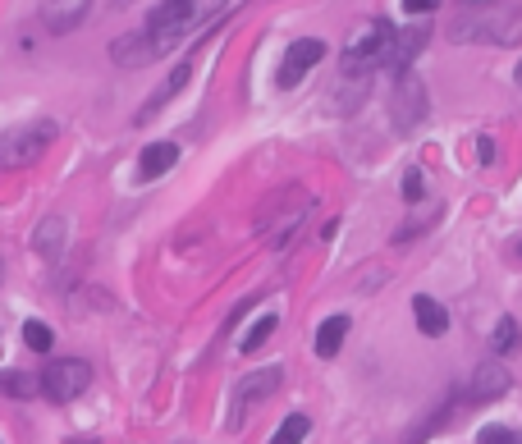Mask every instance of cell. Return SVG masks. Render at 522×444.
Returning <instances> with one entry per match:
<instances>
[{
  "mask_svg": "<svg viewBox=\"0 0 522 444\" xmlns=\"http://www.w3.org/2000/svg\"><path fill=\"white\" fill-rule=\"evenodd\" d=\"M225 5L229 0H161V5L147 14L142 33H147L156 55H170L179 42H188V37L202 33L211 19H220Z\"/></svg>",
  "mask_w": 522,
  "mask_h": 444,
  "instance_id": "1",
  "label": "cell"
},
{
  "mask_svg": "<svg viewBox=\"0 0 522 444\" xmlns=\"http://www.w3.org/2000/svg\"><path fill=\"white\" fill-rule=\"evenodd\" d=\"M394 46V23L390 19H362L344 42V65L339 74H376L390 60Z\"/></svg>",
  "mask_w": 522,
  "mask_h": 444,
  "instance_id": "2",
  "label": "cell"
},
{
  "mask_svg": "<svg viewBox=\"0 0 522 444\" xmlns=\"http://www.w3.org/2000/svg\"><path fill=\"white\" fill-rule=\"evenodd\" d=\"M60 138V124L55 120H28L19 129L0 133V170H23V165H37L51 142Z\"/></svg>",
  "mask_w": 522,
  "mask_h": 444,
  "instance_id": "3",
  "label": "cell"
},
{
  "mask_svg": "<svg viewBox=\"0 0 522 444\" xmlns=\"http://www.w3.org/2000/svg\"><path fill=\"white\" fill-rule=\"evenodd\" d=\"M458 42H495V46H522V10L495 5V10H477L472 19L454 23Z\"/></svg>",
  "mask_w": 522,
  "mask_h": 444,
  "instance_id": "4",
  "label": "cell"
},
{
  "mask_svg": "<svg viewBox=\"0 0 522 444\" xmlns=\"http://www.w3.org/2000/svg\"><path fill=\"white\" fill-rule=\"evenodd\" d=\"M390 115L399 133H413L417 124H426L431 115V97H426V83L408 69V74H394V92H390Z\"/></svg>",
  "mask_w": 522,
  "mask_h": 444,
  "instance_id": "5",
  "label": "cell"
},
{
  "mask_svg": "<svg viewBox=\"0 0 522 444\" xmlns=\"http://www.w3.org/2000/svg\"><path fill=\"white\" fill-rule=\"evenodd\" d=\"M37 376H42V399H51V403H74L92 385V367L83 358H60L51 367H42Z\"/></svg>",
  "mask_w": 522,
  "mask_h": 444,
  "instance_id": "6",
  "label": "cell"
},
{
  "mask_svg": "<svg viewBox=\"0 0 522 444\" xmlns=\"http://www.w3.org/2000/svg\"><path fill=\"white\" fill-rule=\"evenodd\" d=\"M280 380H284V367L248 371V376H243L239 385H234V399H229V408H234V412H229V426H239L261 399H271V394L280 390Z\"/></svg>",
  "mask_w": 522,
  "mask_h": 444,
  "instance_id": "7",
  "label": "cell"
},
{
  "mask_svg": "<svg viewBox=\"0 0 522 444\" xmlns=\"http://www.w3.org/2000/svg\"><path fill=\"white\" fill-rule=\"evenodd\" d=\"M326 60V42L321 37H298V42H289V51H284L280 60V74H275V83L289 92V87H298L307 74H312L316 65Z\"/></svg>",
  "mask_w": 522,
  "mask_h": 444,
  "instance_id": "8",
  "label": "cell"
},
{
  "mask_svg": "<svg viewBox=\"0 0 522 444\" xmlns=\"http://www.w3.org/2000/svg\"><path fill=\"white\" fill-rule=\"evenodd\" d=\"M426 42H431V23H413L408 33H394V46H390V60L385 65L394 69V74H408L413 69V60L426 51Z\"/></svg>",
  "mask_w": 522,
  "mask_h": 444,
  "instance_id": "9",
  "label": "cell"
},
{
  "mask_svg": "<svg viewBox=\"0 0 522 444\" xmlns=\"http://www.w3.org/2000/svg\"><path fill=\"white\" fill-rule=\"evenodd\" d=\"M87 10H92V0H42V23L51 37H65L74 33L78 23L87 19Z\"/></svg>",
  "mask_w": 522,
  "mask_h": 444,
  "instance_id": "10",
  "label": "cell"
},
{
  "mask_svg": "<svg viewBox=\"0 0 522 444\" xmlns=\"http://www.w3.org/2000/svg\"><path fill=\"white\" fill-rule=\"evenodd\" d=\"M188 78H193V60H179V69H174V74L165 78L161 87H156L152 97H147V101H142V106H138V115H133V124H147V120H156V110H161L165 101H174V97H179V92H184V87H188Z\"/></svg>",
  "mask_w": 522,
  "mask_h": 444,
  "instance_id": "11",
  "label": "cell"
},
{
  "mask_svg": "<svg viewBox=\"0 0 522 444\" xmlns=\"http://www.w3.org/2000/svg\"><path fill=\"white\" fill-rule=\"evenodd\" d=\"M509 371L500 367V362H481L477 371H472V385H468V394L463 399L468 403H486V399H500V394H509Z\"/></svg>",
  "mask_w": 522,
  "mask_h": 444,
  "instance_id": "12",
  "label": "cell"
},
{
  "mask_svg": "<svg viewBox=\"0 0 522 444\" xmlns=\"http://www.w3.org/2000/svg\"><path fill=\"white\" fill-rule=\"evenodd\" d=\"M174 165H179V142H152V147H142V156H138V179L152 184V179L170 174Z\"/></svg>",
  "mask_w": 522,
  "mask_h": 444,
  "instance_id": "13",
  "label": "cell"
},
{
  "mask_svg": "<svg viewBox=\"0 0 522 444\" xmlns=\"http://www.w3.org/2000/svg\"><path fill=\"white\" fill-rule=\"evenodd\" d=\"M367 92H371V74H339L335 92H330V110L335 115H353Z\"/></svg>",
  "mask_w": 522,
  "mask_h": 444,
  "instance_id": "14",
  "label": "cell"
},
{
  "mask_svg": "<svg viewBox=\"0 0 522 444\" xmlns=\"http://www.w3.org/2000/svg\"><path fill=\"white\" fill-rule=\"evenodd\" d=\"M33 248L42 252L46 261H60L65 257V248H69V220L65 216H46L42 225H37V234H33Z\"/></svg>",
  "mask_w": 522,
  "mask_h": 444,
  "instance_id": "15",
  "label": "cell"
},
{
  "mask_svg": "<svg viewBox=\"0 0 522 444\" xmlns=\"http://www.w3.org/2000/svg\"><path fill=\"white\" fill-rule=\"evenodd\" d=\"M413 316H417V330H422L426 339H440V335L449 330L445 303H435L431 293H417V298H413Z\"/></svg>",
  "mask_w": 522,
  "mask_h": 444,
  "instance_id": "16",
  "label": "cell"
},
{
  "mask_svg": "<svg viewBox=\"0 0 522 444\" xmlns=\"http://www.w3.org/2000/svg\"><path fill=\"white\" fill-rule=\"evenodd\" d=\"M0 394H10V399H37L42 394V376L37 371H19V367H0Z\"/></svg>",
  "mask_w": 522,
  "mask_h": 444,
  "instance_id": "17",
  "label": "cell"
},
{
  "mask_svg": "<svg viewBox=\"0 0 522 444\" xmlns=\"http://www.w3.org/2000/svg\"><path fill=\"white\" fill-rule=\"evenodd\" d=\"M344 335H348V316H326L321 330H316V358H335L339 348H344Z\"/></svg>",
  "mask_w": 522,
  "mask_h": 444,
  "instance_id": "18",
  "label": "cell"
},
{
  "mask_svg": "<svg viewBox=\"0 0 522 444\" xmlns=\"http://www.w3.org/2000/svg\"><path fill=\"white\" fill-rule=\"evenodd\" d=\"M307 431H312V422H307V412H289L280 422V431L271 435V444H303Z\"/></svg>",
  "mask_w": 522,
  "mask_h": 444,
  "instance_id": "19",
  "label": "cell"
},
{
  "mask_svg": "<svg viewBox=\"0 0 522 444\" xmlns=\"http://www.w3.org/2000/svg\"><path fill=\"white\" fill-rule=\"evenodd\" d=\"M275 325H280V316H275V312H266V316H257V325H252L248 335H243V339H239V348H243V353H257V348H261V344H266V339H271V335H275Z\"/></svg>",
  "mask_w": 522,
  "mask_h": 444,
  "instance_id": "20",
  "label": "cell"
},
{
  "mask_svg": "<svg viewBox=\"0 0 522 444\" xmlns=\"http://www.w3.org/2000/svg\"><path fill=\"white\" fill-rule=\"evenodd\" d=\"M23 344L33 348V353H51V348H55V330L46 321H28V325H23Z\"/></svg>",
  "mask_w": 522,
  "mask_h": 444,
  "instance_id": "21",
  "label": "cell"
},
{
  "mask_svg": "<svg viewBox=\"0 0 522 444\" xmlns=\"http://www.w3.org/2000/svg\"><path fill=\"white\" fill-rule=\"evenodd\" d=\"M490 348H495V353H513V348H518V321H513V316H500L495 335H490Z\"/></svg>",
  "mask_w": 522,
  "mask_h": 444,
  "instance_id": "22",
  "label": "cell"
},
{
  "mask_svg": "<svg viewBox=\"0 0 522 444\" xmlns=\"http://www.w3.org/2000/svg\"><path fill=\"white\" fill-rule=\"evenodd\" d=\"M477 444H518V431H513V426H486V431L477 435Z\"/></svg>",
  "mask_w": 522,
  "mask_h": 444,
  "instance_id": "23",
  "label": "cell"
},
{
  "mask_svg": "<svg viewBox=\"0 0 522 444\" xmlns=\"http://www.w3.org/2000/svg\"><path fill=\"white\" fill-rule=\"evenodd\" d=\"M422 193H426V174L422 170H408V174H403V197H408V202H417Z\"/></svg>",
  "mask_w": 522,
  "mask_h": 444,
  "instance_id": "24",
  "label": "cell"
},
{
  "mask_svg": "<svg viewBox=\"0 0 522 444\" xmlns=\"http://www.w3.org/2000/svg\"><path fill=\"white\" fill-rule=\"evenodd\" d=\"M399 5H403V10H408V14H413V19H431L440 0H399Z\"/></svg>",
  "mask_w": 522,
  "mask_h": 444,
  "instance_id": "25",
  "label": "cell"
},
{
  "mask_svg": "<svg viewBox=\"0 0 522 444\" xmlns=\"http://www.w3.org/2000/svg\"><path fill=\"white\" fill-rule=\"evenodd\" d=\"M477 147H481V165L495 161V138H477Z\"/></svg>",
  "mask_w": 522,
  "mask_h": 444,
  "instance_id": "26",
  "label": "cell"
},
{
  "mask_svg": "<svg viewBox=\"0 0 522 444\" xmlns=\"http://www.w3.org/2000/svg\"><path fill=\"white\" fill-rule=\"evenodd\" d=\"M458 5H472V10H486V5H495V0H458Z\"/></svg>",
  "mask_w": 522,
  "mask_h": 444,
  "instance_id": "27",
  "label": "cell"
},
{
  "mask_svg": "<svg viewBox=\"0 0 522 444\" xmlns=\"http://www.w3.org/2000/svg\"><path fill=\"white\" fill-rule=\"evenodd\" d=\"M513 83H518V87H522V60H518V69H513Z\"/></svg>",
  "mask_w": 522,
  "mask_h": 444,
  "instance_id": "28",
  "label": "cell"
},
{
  "mask_svg": "<svg viewBox=\"0 0 522 444\" xmlns=\"http://www.w3.org/2000/svg\"><path fill=\"white\" fill-rule=\"evenodd\" d=\"M0 280H5V257H0Z\"/></svg>",
  "mask_w": 522,
  "mask_h": 444,
  "instance_id": "29",
  "label": "cell"
},
{
  "mask_svg": "<svg viewBox=\"0 0 522 444\" xmlns=\"http://www.w3.org/2000/svg\"><path fill=\"white\" fill-rule=\"evenodd\" d=\"M518 257H522V248H518Z\"/></svg>",
  "mask_w": 522,
  "mask_h": 444,
  "instance_id": "30",
  "label": "cell"
},
{
  "mask_svg": "<svg viewBox=\"0 0 522 444\" xmlns=\"http://www.w3.org/2000/svg\"><path fill=\"white\" fill-rule=\"evenodd\" d=\"M518 444H522V435H518Z\"/></svg>",
  "mask_w": 522,
  "mask_h": 444,
  "instance_id": "31",
  "label": "cell"
}]
</instances>
